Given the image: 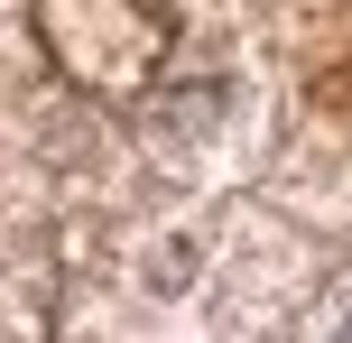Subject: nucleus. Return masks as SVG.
Segmentation results:
<instances>
[{"mask_svg":"<svg viewBox=\"0 0 352 343\" xmlns=\"http://www.w3.org/2000/svg\"><path fill=\"white\" fill-rule=\"evenodd\" d=\"M241 102H250V84H241V65H232V56L186 65L158 102H148V148H158V158H176V167H204L213 148L232 140Z\"/></svg>","mask_w":352,"mask_h":343,"instance_id":"f257e3e1","label":"nucleus"},{"mask_svg":"<svg viewBox=\"0 0 352 343\" xmlns=\"http://www.w3.org/2000/svg\"><path fill=\"white\" fill-rule=\"evenodd\" d=\"M316 334H352V288H334V297L316 307Z\"/></svg>","mask_w":352,"mask_h":343,"instance_id":"7ed1b4c3","label":"nucleus"},{"mask_svg":"<svg viewBox=\"0 0 352 343\" xmlns=\"http://www.w3.org/2000/svg\"><path fill=\"white\" fill-rule=\"evenodd\" d=\"M204 269H213V232H204V223H167V232H148V241H140V269H130V288H140L148 307H186V297L204 288Z\"/></svg>","mask_w":352,"mask_h":343,"instance_id":"f03ea898","label":"nucleus"}]
</instances>
